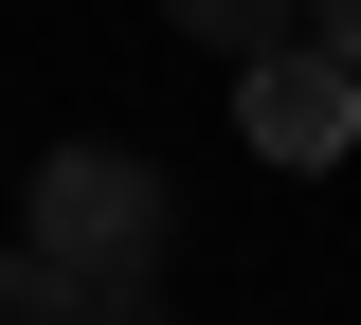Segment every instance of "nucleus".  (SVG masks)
Here are the masks:
<instances>
[{"instance_id": "3", "label": "nucleus", "mask_w": 361, "mask_h": 325, "mask_svg": "<svg viewBox=\"0 0 361 325\" xmlns=\"http://www.w3.org/2000/svg\"><path fill=\"white\" fill-rule=\"evenodd\" d=\"M163 37H180V54H235V73H253V54H289V37H307V0H163Z\"/></svg>"}, {"instance_id": "1", "label": "nucleus", "mask_w": 361, "mask_h": 325, "mask_svg": "<svg viewBox=\"0 0 361 325\" xmlns=\"http://www.w3.org/2000/svg\"><path fill=\"white\" fill-rule=\"evenodd\" d=\"M18 199H37L18 235L90 289V325H163V235H180V199H163V163H145V145H54Z\"/></svg>"}, {"instance_id": "5", "label": "nucleus", "mask_w": 361, "mask_h": 325, "mask_svg": "<svg viewBox=\"0 0 361 325\" xmlns=\"http://www.w3.org/2000/svg\"><path fill=\"white\" fill-rule=\"evenodd\" d=\"M307 37H325V54H343V73H361V0H307Z\"/></svg>"}, {"instance_id": "2", "label": "nucleus", "mask_w": 361, "mask_h": 325, "mask_svg": "<svg viewBox=\"0 0 361 325\" xmlns=\"http://www.w3.org/2000/svg\"><path fill=\"white\" fill-rule=\"evenodd\" d=\"M235 127H253L271 163H343V145H361V73L289 37V54H253V73H235Z\"/></svg>"}, {"instance_id": "4", "label": "nucleus", "mask_w": 361, "mask_h": 325, "mask_svg": "<svg viewBox=\"0 0 361 325\" xmlns=\"http://www.w3.org/2000/svg\"><path fill=\"white\" fill-rule=\"evenodd\" d=\"M0 325H90V289H73V271H54L37 235H18V253H0Z\"/></svg>"}, {"instance_id": "6", "label": "nucleus", "mask_w": 361, "mask_h": 325, "mask_svg": "<svg viewBox=\"0 0 361 325\" xmlns=\"http://www.w3.org/2000/svg\"><path fill=\"white\" fill-rule=\"evenodd\" d=\"M163 325H180V307H163Z\"/></svg>"}]
</instances>
